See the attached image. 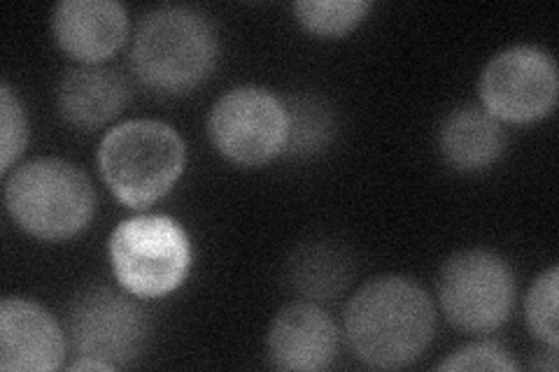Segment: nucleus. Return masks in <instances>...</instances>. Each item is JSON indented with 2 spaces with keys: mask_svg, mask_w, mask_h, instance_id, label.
<instances>
[{
  "mask_svg": "<svg viewBox=\"0 0 559 372\" xmlns=\"http://www.w3.org/2000/svg\"><path fill=\"white\" fill-rule=\"evenodd\" d=\"M436 310L415 279L384 275L366 281L345 308V338L371 368L396 370L423 357L433 340Z\"/></svg>",
  "mask_w": 559,
  "mask_h": 372,
  "instance_id": "f257e3e1",
  "label": "nucleus"
},
{
  "mask_svg": "<svg viewBox=\"0 0 559 372\" xmlns=\"http://www.w3.org/2000/svg\"><path fill=\"white\" fill-rule=\"evenodd\" d=\"M217 31L194 8L166 5L138 22L131 65L135 77L156 94L178 96L197 88L217 63Z\"/></svg>",
  "mask_w": 559,
  "mask_h": 372,
  "instance_id": "f03ea898",
  "label": "nucleus"
},
{
  "mask_svg": "<svg viewBox=\"0 0 559 372\" xmlns=\"http://www.w3.org/2000/svg\"><path fill=\"white\" fill-rule=\"evenodd\" d=\"M187 147L180 133L164 121L131 119L103 135L98 170L119 203L145 209L162 201L180 180Z\"/></svg>",
  "mask_w": 559,
  "mask_h": 372,
  "instance_id": "7ed1b4c3",
  "label": "nucleus"
},
{
  "mask_svg": "<svg viewBox=\"0 0 559 372\" xmlns=\"http://www.w3.org/2000/svg\"><path fill=\"white\" fill-rule=\"evenodd\" d=\"M10 217L38 240H68L90 226L96 191L78 166L63 158H35L8 175Z\"/></svg>",
  "mask_w": 559,
  "mask_h": 372,
  "instance_id": "20e7f679",
  "label": "nucleus"
},
{
  "mask_svg": "<svg viewBox=\"0 0 559 372\" xmlns=\"http://www.w3.org/2000/svg\"><path fill=\"white\" fill-rule=\"evenodd\" d=\"M108 259L119 287L135 298L173 293L191 271L194 250L187 228L168 215H140L115 226Z\"/></svg>",
  "mask_w": 559,
  "mask_h": 372,
  "instance_id": "39448f33",
  "label": "nucleus"
},
{
  "mask_svg": "<svg viewBox=\"0 0 559 372\" xmlns=\"http://www.w3.org/2000/svg\"><path fill=\"white\" fill-rule=\"evenodd\" d=\"M439 303L448 322L466 333H492L515 305V275L506 259L487 250L450 256L439 273Z\"/></svg>",
  "mask_w": 559,
  "mask_h": 372,
  "instance_id": "423d86ee",
  "label": "nucleus"
},
{
  "mask_svg": "<svg viewBox=\"0 0 559 372\" xmlns=\"http://www.w3.org/2000/svg\"><path fill=\"white\" fill-rule=\"evenodd\" d=\"M285 100L261 86H236L213 105L207 135L213 147L242 168L273 161L287 147Z\"/></svg>",
  "mask_w": 559,
  "mask_h": 372,
  "instance_id": "0eeeda50",
  "label": "nucleus"
},
{
  "mask_svg": "<svg viewBox=\"0 0 559 372\" xmlns=\"http://www.w3.org/2000/svg\"><path fill=\"white\" fill-rule=\"evenodd\" d=\"M559 92L557 63L546 49L515 45L483 68L478 94L483 108L499 121L532 123L552 112Z\"/></svg>",
  "mask_w": 559,
  "mask_h": 372,
  "instance_id": "6e6552de",
  "label": "nucleus"
},
{
  "mask_svg": "<svg viewBox=\"0 0 559 372\" xmlns=\"http://www.w3.org/2000/svg\"><path fill=\"white\" fill-rule=\"evenodd\" d=\"M66 335L80 357L100 359L117 370L129 368L145 351L150 322L131 298L94 287L70 303Z\"/></svg>",
  "mask_w": 559,
  "mask_h": 372,
  "instance_id": "1a4fd4ad",
  "label": "nucleus"
},
{
  "mask_svg": "<svg viewBox=\"0 0 559 372\" xmlns=\"http://www.w3.org/2000/svg\"><path fill=\"white\" fill-rule=\"evenodd\" d=\"M66 357V333L43 305L28 298L0 303V370L49 372Z\"/></svg>",
  "mask_w": 559,
  "mask_h": 372,
  "instance_id": "9d476101",
  "label": "nucleus"
},
{
  "mask_svg": "<svg viewBox=\"0 0 559 372\" xmlns=\"http://www.w3.org/2000/svg\"><path fill=\"white\" fill-rule=\"evenodd\" d=\"M51 35L82 65L108 61L129 38V14L117 0H63L51 12Z\"/></svg>",
  "mask_w": 559,
  "mask_h": 372,
  "instance_id": "9b49d317",
  "label": "nucleus"
},
{
  "mask_svg": "<svg viewBox=\"0 0 559 372\" xmlns=\"http://www.w3.org/2000/svg\"><path fill=\"white\" fill-rule=\"evenodd\" d=\"M338 326L320 305L296 300L280 310L266 338V353L277 370L314 372L336 359Z\"/></svg>",
  "mask_w": 559,
  "mask_h": 372,
  "instance_id": "f8f14e48",
  "label": "nucleus"
},
{
  "mask_svg": "<svg viewBox=\"0 0 559 372\" xmlns=\"http://www.w3.org/2000/svg\"><path fill=\"white\" fill-rule=\"evenodd\" d=\"M131 100L127 75L108 65L70 68L57 84V108L70 127L92 131L112 121Z\"/></svg>",
  "mask_w": 559,
  "mask_h": 372,
  "instance_id": "ddd939ff",
  "label": "nucleus"
},
{
  "mask_svg": "<svg viewBox=\"0 0 559 372\" xmlns=\"http://www.w3.org/2000/svg\"><path fill=\"white\" fill-rule=\"evenodd\" d=\"M439 149L445 164L462 172H480L495 166L506 149L501 121L478 105L452 110L439 129Z\"/></svg>",
  "mask_w": 559,
  "mask_h": 372,
  "instance_id": "4468645a",
  "label": "nucleus"
},
{
  "mask_svg": "<svg viewBox=\"0 0 559 372\" xmlns=\"http://www.w3.org/2000/svg\"><path fill=\"white\" fill-rule=\"evenodd\" d=\"M349 277H353V261L331 242H310L296 250L289 261V279L296 291L314 300H329L338 296Z\"/></svg>",
  "mask_w": 559,
  "mask_h": 372,
  "instance_id": "2eb2a0df",
  "label": "nucleus"
},
{
  "mask_svg": "<svg viewBox=\"0 0 559 372\" xmlns=\"http://www.w3.org/2000/svg\"><path fill=\"white\" fill-rule=\"evenodd\" d=\"M289 133L285 152L292 156L320 154L334 135V115L326 105L312 96H292L285 100Z\"/></svg>",
  "mask_w": 559,
  "mask_h": 372,
  "instance_id": "dca6fc26",
  "label": "nucleus"
},
{
  "mask_svg": "<svg viewBox=\"0 0 559 372\" xmlns=\"http://www.w3.org/2000/svg\"><path fill=\"white\" fill-rule=\"evenodd\" d=\"M369 10L371 3L366 0H299L294 3L296 20L320 38H341L357 28Z\"/></svg>",
  "mask_w": 559,
  "mask_h": 372,
  "instance_id": "f3484780",
  "label": "nucleus"
},
{
  "mask_svg": "<svg viewBox=\"0 0 559 372\" xmlns=\"http://www.w3.org/2000/svg\"><path fill=\"white\" fill-rule=\"evenodd\" d=\"M557 285L559 271L550 265L546 273H540L524 298V319L536 340L557 349L559 345V324H557Z\"/></svg>",
  "mask_w": 559,
  "mask_h": 372,
  "instance_id": "a211bd4d",
  "label": "nucleus"
},
{
  "mask_svg": "<svg viewBox=\"0 0 559 372\" xmlns=\"http://www.w3.org/2000/svg\"><path fill=\"white\" fill-rule=\"evenodd\" d=\"M0 100H3V175L10 172L12 164L20 158L28 143V119L24 112V103L14 96L10 84L5 82L0 88Z\"/></svg>",
  "mask_w": 559,
  "mask_h": 372,
  "instance_id": "6ab92c4d",
  "label": "nucleus"
},
{
  "mask_svg": "<svg viewBox=\"0 0 559 372\" xmlns=\"http://www.w3.org/2000/svg\"><path fill=\"white\" fill-rule=\"evenodd\" d=\"M439 370L513 372V370H518V365L511 359V353L506 351L501 345L485 340V343H471L466 347H460L457 351H452L443 363H439Z\"/></svg>",
  "mask_w": 559,
  "mask_h": 372,
  "instance_id": "aec40b11",
  "label": "nucleus"
},
{
  "mask_svg": "<svg viewBox=\"0 0 559 372\" xmlns=\"http://www.w3.org/2000/svg\"><path fill=\"white\" fill-rule=\"evenodd\" d=\"M68 370H73V372H78V370H103V372H110L115 368L110 363L100 361V359H94V357H80L78 361L70 363Z\"/></svg>",
  "mask_w": 559,
  "mask_h": 372,
  "instance_id": "412c9836",
  "label": "nucleus"
}]
</instances>
